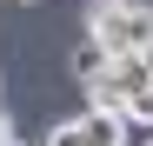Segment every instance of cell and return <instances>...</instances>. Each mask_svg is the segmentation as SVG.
<instances>
[{
    "label": "cell",
    "mask_w": 153,
    "mask_h": 146,
    "mask_svg": "<svg viewBox=\"0 0 153 146\" xmlns=\"http://www.w3.org/2000/svg\"><path fill=\"white\" fill-rule=\"evenodd\" d=\"M80 20H87V40L107 60L113 53H146V46H153V0H93Z\"/></svg>",
    "instance_id": "obj_1"
},
{
    "label": "cell",
    "mask_w": 153,
    "mask_h": 146,
    "mask_svg": "<svg viewBox=\"0 0 153 146\" xmlns=\"http://www.w3.org/2000/svg\"><path fill=\"white\" fill-rule=\"evenodd\" d=\"M73 126H80V139L87 146H126V119H113V113H73Z\"/></svg>",
    "instance_id": "obj_2"
},
{
    "label": "cell",
    "mask_w": 153,
    "mask_h": 146,
    "mask_svg": "<svg viewBox=\"0 0 153 146\" xmlns=\"http://www.w3.org/2000/svg\"><path fill=\"white\" fill-rule=\"evenodd\" d=\"M100 73H107V53H100L93 40H80V46H73V80L87 86V80H100Z\"/></svg>",
    "instance_id": "obj_3"
},
{
    "label": "cell",
    "mask_w": 153,
    "mask_h": 146,
    "mask_svg": "<svg viewBox=\"0 0 153 146\" xmlns=\"http://www.w3.org/2000/svg\"><path fill=\"white\" fill-rule=\"evenodd\" d=\"M120 119H126V126H153V80H146L140 93H126V100H120Z\"/></svg>",
    "instance_id": "obj_4"
},
{
    "label": "cell",
    "mask_w": 153,
    "mask_h": 146,
    "mask_svg": "<svg viewBox=\"0 0 153 146\" xmlns=\"http://www.w3.org/2000/svg\"><path fill=\"white\" fill-rule=\"evenodd\" d=\"M7 139H13V119H7V113H0V146H7Z\"/></svg>",
    "instance_id": "obj_5"
},
{
    "label": "cell",
    "mask_w": 153,
    "mask_h": 146,
    "mask_svg": "<svg viewBox=\"0 0 153 146\" xmlns=\"http://www.w3.org/2000/svg\"><path fill=\"white\" fill-rule=\"evenodd\" d=\"M7 146H27V139H20V133H13V139H7Z\"/></svg>",
    "instance_id": "obj_6"
},
{
    "label": "cell",
    "mask_w": 153,
    "mask_h": 146,
    "mask_svg": "<svg viewBox=\"0 0 153 146\" xmlns=\"http://www.w3.org/2000/svg\"><path fill=\"white\" fill-rule=\"evenodd\" d=\"M146 146H153V133H146Z\"/></svg>",
    "instance_id": "obj_7"
}]
</instances>
